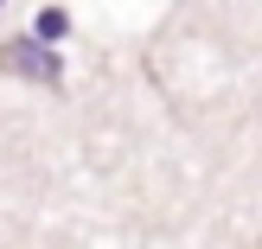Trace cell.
Returning a JSON list of instances; mask_svg holds the SVG:
<instances>
[{
    "label": "cell",
    "mask_w": 262,
    "mask_h": 249,
    "mask_svg": "<svg viewBox=\"0 0 262 249\" xmlns=\"http://www.w3.org/2000/svg\"><path fill=\"white\" fill-rule=\"evenodd\" d=\"M0 71H19V77H38V83H58L64 64H58V51H45V45H0Z\"/></svg>",
    "instance_id": "obj_1"
}]
</instances>
